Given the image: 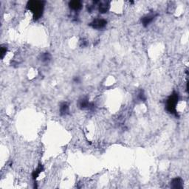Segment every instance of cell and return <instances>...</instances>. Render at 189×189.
<instances>
[{"label": "cell", "instance_id": "obj_2", "mask_svg": "<svg viewBox=\"0 0 189 189\" xmlns=\"http://www.w3.org/2000/svg\"><path fill=\"white\" fill-rule=\"evenodd\" d=\"M178 100V96L177 93H174L171 97L168 98L167 101V110L171 113H175L176 112V106Z\"/></svg>", "mask_w": 189, "mask_h": 189}, {"label": "cell", "instance_id": "obj_7", "mask_svg": "<svg viewBox=\"0 0 189 189\" xmlns=\"http://www.w3.org/2000/svg\"><path fill=\"white\" fill-rule=\"evenodd\" d=\"M79 106L81 109L84 110V109H90L92 105H91V104H89L87 99L83 98L79 101Z\"/></svg>", "mask_w": 189, "mask_h": 189}, {"label": "cell", "instance_id": "obj_9", "mask_svg": "<svg viewBox=\"0 0 189 189\" xmlns=\"http://www.w3.org/2000/svg\"><path fill=\"white\" fill-rule=\"evenodd\" d=\"M51 58V55L49 53H45L41 54V61L42 62H48Z\"/></svg>", "mask_w": 189, "mask_h": 189}, {"label": "cell", "instance_id": "obj_4", "mask_svg": "<svg viewBox=\"0 0 189 189\" xmlns=\"http://www.w3.org/2000/svg\"><path fill=\"white\" fill-rule=\"evenodd\" d=\"M154 18H155V15H148V16H144L141 19L142 23L145 27L148 26L151 22H152Z\"/></svg>", "mask_w": 189, "mask_h": 189}, {"label": "cell", "instance_id": "obj_8", "mask_svg": "<svg viewBox=\"0 0 189 189\" xmlns=\"http://www.w3.org/2000/svg\"><path fill=\"white\" fill-rule=\"evenodd\" d=\"M69 105L67 103H63L60 106V112L61 115H66L69 113Z\"/></svg>", "mask_w": 189, "mask_h": 189}, {"label": "cell", "instance_id": "obj_3", "mask_svg": "<svg viewBox=\"0 0 189 189\" xmlns=\"http://www.w3.org/2000/svg\"><path fill=\"white\" fill-rule=\"evenodd\" d=\"M106 21L104 19H95L93 21H92V23L90 24V26H92L94 29H102L104 28L105 26L106 25Z\"/></svg>", "mask_w": 189, "mask_h": 189}, {"label": "cell", "instance_id": "obj_5", "mask_svg": "<svg viewBox=\"0 0 189 189\" xmlns=\"http://www.w3.org/2000/svg\"><path fill=\"white\" fill-rule=\"evenodd\" d=\"M172 187L175 189H180L182 188V180L181 178H175L172 182Z\"/></svg>", "mask_w": 189, "mask_h": 189}, {"label": "cell", "instance_id": "obj_6", "mask_svg": "<svg viewBox=\"0 0 189 189\" xmlns=\"http://www.w3.org/2000/svg\"><path fill=\"white\" fill-rule=\"evenodd\" d=\"M69 7H70L71 9L74 10V11H78V10H80L82 7L81 3V2H79V1H72V2H69Z\"/></svg>", "mask_w": 189, "mask_h": 189}, {"label": "cell", "instance_id": "obj_10", "mask_svg": "<svg viewBox=\"0 0 189 189\" xmlns=\"http://www.w3.org/2000/svg\"><path fill=\"white\" fill-rule=\"evenodd\" d=\"M108 7L109 6L106 5V4H104V5H101L100 7H99V10H100V12L101 13H106V11H108Z\"/></svg>", "mask_w": 189, "mask_h": 189}, {"label": "cell", "instance_id": "obj_1", "mask_svg": "<svg viewBox=\"0 0 189 189\" xmlns=\"http://www.w3.org/2000/svg\"><path fill=\"white\" fill-rule=\"evenodd\" d=\"M27 7L32 11L34 14L35 19H39L41 16L43 12V4L41 2L32 1L29 2L27 4Z\"/></svg>", "mask_w": 189, "mask_h": 189}]
</instances>
